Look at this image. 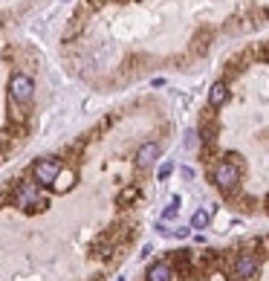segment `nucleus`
I'll use <instances>...</instances> for the list:
<instances>
[{"instance_id":"nucleus-4","label":"nucleus","mask_w":269,"mask_h":281,"mask_svg":"<svg viewBox=\"0 0 269 281\" xmlns=\"http://www.w3.org/2000/svg\"><path fill=\"white\" fill-rule=\"evenodd\" d=\"M258 258L255 255H249V252H243L237 261H234V270H232V275H234V281H249V278H255L258 275Z\"/></svg>"},{"instance_id":"nucleus-5","label":"nucleus","mask_w":269,"mask_h":281,"mask_svg":"<svg viewBox=\"0 0 269 281\" xmlns=\"http://www.w3.org/2000/svg\"><path fill=\"white\" fill-rule=\"evenodd\" d=\"M159 142H145V145H139V151H136V168H148V165H153V160L159 157Z\"/></svg>"},{"instance_id":"nucleus-6","label":"nucleus","mask_w":269,"mask_h":281,"mask_svg":"<svg viewBox=\"0 0 269 281\" xmlns=\"http://www.w3.org/2000/svg\"><path fill=\"white\" fill-rule=\"evenodd\" d=\"M174 275H177V272H174V267H171L168 261L153 264L151 270H148V281H171Z\"/></svg>"},{"instance_id":"nucleus-7","label":"nucleus","mask_w":269,"mask_h":281,"mask_svg":"<svg viewBox=\"0 0 269 281\" xmlns=\"http://www.w3.org/2000/svg\"><path fill=\"white\" fill-rule=\"evenodd\" d=\"M226 99H229V87H226L223 82L211 84V90H208V105H211V108H223Z\"/></svg>"},{"instance_id":"nucleus-1","label":"nucleus","mask_w":269,"mask_h":281,"mask_svg":"<svg viewBox=\"0 0 269 281\" xmlns=\"http://www.w3.org/2000/svg\"><path fill=\"white\" fill-rule=\"evenodd\" d=\"M9 96H12V101H18V105H29L32 96H35V82H32L26 73H15L9 79Z\"/></svg>"},{"instance_id":"nucleus-3","label":"nucleus","mask_w":269,"mask_h":281,"mask_svg":"<svg viewBox=\"0 0 269 281\" xmlns=\"http://www.w3.org/2000/svg\"><path fill=\"white\" fill-rule=\"evenodd\" d=\"M58 174H61V163H58V160H52V157H46V160H38V163H35V180H38V186H52Z\"/></svg>"},{"instance_id":"nucleus-11","label":"nucleus","mask_w":269,"mask_h":281,"mask_svg":"<svg viewBox=\"0 0 269 281\" xmlns=\"http://www.w3.org/2000/svg\"><path fill=\"white\" fill-rule=\"evenodd\" d=\"M171 171H174V165H171V163H162L159 165V171H156V177H159V180H168V174Z\"/></svg>"},{"instance_id":"nucleus-12","label":"nucleus","mask_w":269,"mask_h":281,"mask_svg":"<svg viewBox=\"0 0 269 281\" xmlns=\"http://www.w3.org/2000/svg\"><path fill=\"white\" fill-rule=\"evenodd\" d=\"M119 281H122V278H119Z\"/></svg>"},{"instance_id":"nucleus-8","label":"nucleus","mask_w":269,"mask_h":281,"mask_svg":"<svg viewBox=\"0 0 269 281\" xmlns=\"http://www.w3.org/2000/svg\"><path fill=\"white\" fill-rule=\"evenodd\" d=\"M72 183H75V171H70V168H61V174L55 177V183H52V189L61 194V191H70L72 189Z\"/></svg>"},{"instance_id":"nucleus-9","label":"nucleus","mask_w":269,"mask_h":281,"mask_svg":"<svg viewBox=\"0 0 269 281\" xmlns=\"http://www.w3.org/2000/svg\"><path fill=\"white\" fill-rule=\"evenodd\" d=\"M208 220H211V215H208L206 209H197V212L191 215V229H206Z\"/></svg>"},{"instance_id":"nucleus-10","label":"nucleus","mask_w":269,"mask_h":281,"mask_svg":"<svg viewBox=\"0 0 269 281\" xmlns=\"http://www.w3.org/2000/svg\"><path fill=\"white\" fill-rule=\"evenodd\" d=\"M179 215V197H171V203H168V209L162 212V220H174Z\"/></svg>"},{"instance_id":"nucleus-2","label":"nucleus","mask_w":269,"mask_h":281,"mask_svg":"<svg viewBox=\"0 0 269 281\" xmlns=\"http://www.w3.org/2000/svg\"><path fill=\"white\" fill-rule=\"evenodd\" d=\"M211 183H214L220 191H232L237 183H240V168L234 163H217L214 171H211Z\"/></svg>"}]
</instances>
